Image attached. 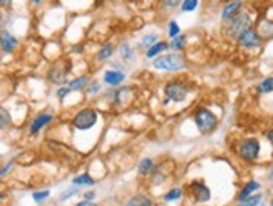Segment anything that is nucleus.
<instances>
[{"mask_svg": "<svg viewBox=\"0 0 273 206\" xmlns=\"http://www.w3.org/2000/svg\"><path fill=\"white\" fill-rule=\"evenodd\" d=\"M71 185L81 188V190L82 188H87L89 190V188H94L96 185H98V179H96L90 173H79L71 179Z\"/></svg>", "mask_w": 273, "mask_h": 206, "instance_id": "4be33fe9", "label": "nucleus"}, {"mask_svg": "<svg viewBox=\"0 0 273 206\" xmlns=\"http://www.w3.org/2000/svg\"><path fill=\"white\" fill-rule=\"evenodd\" d=\"M255 93L257 94H270L273 93V76H266L255 86Z\"/></svg>", "mask_w": 273, "mask_h": 206, "instance_id": "c756f323", "label": "nucleus"}, {"mask_svg": "<svg viewBox=\"0 0 273 206\" xmlns=\"http://www.w3.org/2000/svg\"><path fill=\"white\" fill-rule=\"evenodd\" d=\"M265 139L271 144V148H273V128L271 129H266L265 131Z\"/></svg>", "mask_w": 273, "mask_h": 206, "instance_id": "a19ab883", "label": "nucleus"}, {"mask_svg": "<svg viewBox=\"0 0 273 206\" xmlns=\"http://www.w3.org/2000/svg\"><path fill=\"white\" fill-rule=\"evenodd\" d=\"M260 188H262V185H260V181H257V179H250V181H248V183L238 191V195H236V198H235V199H236V203H240V201H243V199L253 196L255 193H258V191H260Z\"/></svg>", "mask_w": 273, "mask_h": 206, "instance_id": "412c9836", "label": "nucleus"}, {"mask_svg": "<svg viewBox=\"0 0 273 206\" xmlns=\"http://www.w3.org/2000/svg\"><path fill=\"white\" fill-rule=\"evenodd\" d=\"M262 203H263V193H255L253 196L240 201L236 206H262Z\"/></svg>", "mask_w": 273, "mask_h": 206, "instance_id": "473e14b6", "label": "nucleus"}, {"mask_svg": "<svg viewBox=\"0 0 273 206\" xmlns=\"http://www.w3.org/2000/svg\"><path fill=\"white\" fill-rule=\"evenodd\" d=\"M82 193V190L81 188H77V186H69V188H65V190H62L59 193V196H57V201L59 203H65V201H69V199H72V198H76V196H79Z\"/></svg>", "mask_w": 273, "mask_h": 206, "instance_id": "c85d7f7f", "label": "nucleus"}, {"mask_svg": "<svg viewBox=\"0 0 273 206\" xmlns=\"http://www.w3.org/2000/svg\"><path fill=\"white\" fill-rule=\"evenodd\" d=\"M255 29H257V32L262 35L263 40L273 39V19L260 17V19H257V24H255Z\"/></svg>", "mask_w": 273, "mask_h": 206, "instance_id": "a211bd4d", "label": "nucleus"}, {"mask_svg": "<svg viewBox=\"0 0 273 206\" xmlns=\"http://www.w3.org/2000/svg\"><path fill=\"white\" fill-rule=\"evenodd\" d=\"M156 166H157V163H156L151 156L141 157V159L138 161V166H136L138 176H139V178H149L151 174L154 173Z\"/></svg>", "mask_w": 273, "mask_h": 206, "instance_id": "dca6fc26", "label": "nucleus"}, {"mask_svg": "<svg viewBox=\"0 0 273 206\" xmlns=\"http://www.w3.org/2000/svg\"><path fill=\"white\" fill-rule=\"evenodd\" d=\"M52 196V191L49 188H40V190H34L30 193V198H32V201L35 204H44L47 199H51Z\"/></svg>", "mask_w": 273, "mask_h": 206, "instance_id": "bb28decb", "label": "nucleus"}, {"mask_svg": "<svg viewBox=\"0 0 273 206\" xmlns=\"http://www.w3.org/2000/svg\"><path fill=\"white\" fill-rule=\"evenodd\" d=\"M72 206H99L96 201H86V199H79L77 203H74Z\"/></svg>", "mask_w": 273, "mask_h": 206, "instance_id": "ea45409f", "label": "nucleus"}, {"mask_svg": "<svg viewBox=\"0 0 273 206\" xmlns=\"http://www.w3.org/2000/svg\"><path fill=\"white\" fill-rule=\"evenodd\" d=\"M14 128V116L10 109L5 106H0V131H9Z\"/></svg>", "mask_w": 273, "mask_h": 206, "instance_id": "393cba45", "label": "nucleus"}, {"mask_svg": "<svg viewBox=\"0 0 273 206\" xmlns=\"http://www.w3.org/2000/svg\"><path fill=\"white\" fill-rule=\"evenodd\" d=\"M193 123H195L196 129L201 132V134L208 136L211 132L216 131L218 124H220V119H218V116L210 107L199 106L193 111Z\"/></svg>", "mask_w": 273, "mask_h": 206, "instance_id": "0eeeda50", "label": "nucleus"}, {"mask_svg": "<svg viewBox=\"0 0 273 206\" xmlns=\"http://www.w3.org/2000/svg\"><path fill=\"white\" fill-rule=\"evenodd\" d=\"M268 206H273V196H271V199H270V203H268Z\"/></svg>", "mask_w": 273, "mask_h": 206, "instance_id": "de8ad7c7", "label": "nucleus"}, {"mask_svg": "<svg viewBox=\"0 0 273 206\" xmlns=\"http://www.w3.org/2000/svg\"><path fill=\"white\" fill-rule=\"evenodd\" d=\"M193 87L183 79H171L165 84L163 87V93H165V106L169 102H174V104H183L188 99V96L191 94Z\"/></svg>", "mask_w": 273, "mask_h": 206, "instance_id": "39448f33", "label": "nucleus"}, {"mask_svg": "<svg viewBox=\"0 0 273 206\" xmlns=\"http://www.w3.org/2000/svg\"><path fill=\"white\" fill-rule=\"evenodd\" d=\"M183 0H161L160 5H161V9L163 10H174V9H179V5Z\"/></svg>", "mask_w": 273, "mask_h": 206, "instance_id": "c9c22d12", "label": "nucleus"}, {"mask_svg": "<svg viewBox=\"0 0 273 206\" xmlns=\"http://www.w3.org/2000/svg\"><path fill=\"white\" fill-rule=\"evenodd\" d=\"M157 40H161L160 32H148V34H143V37L136 42L134 47H136L138 52H143L144 54L151 45H154Z\"/></svg>", "mask_w": 273, "mask_h": 206, "instance_id": "aec40b11", "label": "nucleus"}, {"mask_svg": "<svg viewBox=\"0 0 273 206\" xmlns=\"http://www.w3.org/2000/svg\"><path fill=\"white\" fill-rule=\"evenodd\" d=\"M4 161V154L2 153H0V163H2Z\"/></svg>", "mask_w": 273, "mask_h": 206, "instance_id": "49530a36", "label": "nucleus"}, {"mask_svg": "<svg viewBox=\"0 0 273 206\" xmlns=\"http://www.w3.org/2000/svg\"><path fill=\"white\" fill-rule=\"evenodd\" d=\"M127 81V74L124 71H114V69H106L102 72V84L107 89L119 87Z\"/></svg>", "mask_w": 273, "mask_h": 206, "instance_id": "ddd939ff", "label": "nucleus"}, {"mask_svg": "<svg viewBox=\"0 0 273 206\" xmlns=\"http://www.w3.org/2000/svg\"><path fill=\"white\" fill-rule=\"evenodd\" d=\"M20 47V40L9 29H0V52L4 56H12Z\"/></svg>", "mask_w": 273, "mask_h": 206, "instance_id": "f8f14e48", "label": "nucleus"}, {"mask_svg": "<svg viewBox=\"0 0 273 206\" xmlns=\"http://www.w3.org/2000/svg\"><path fill=\"white\" fill-rule=\"evenodd\" d=\"M235 153L246 165H253V163H257L260 159V154H262V141L257 136L241 138L236 143Z\"/></svg>", "mask_w": 273, "mask_h": 206, "instance_id": "20e7f679", "label": "nucleus"}, {"mask_svg": "<svg viewBox=\"0 0 273 206\" xmlns=\"http://www.w3.org/2000/svg\"><path fill=\"white\" fill-rule=\"evenodd\" d=\"M54 119H56V114L52 111H39L35 116H32V119L27 123V136L29 138H35L39 136L42 131L46 128L52 126Z\"/></svg>", "mask_w": 273, "mask_h": 206, "instance_id": "1a4fd4ad", "label": "nucleus"}, {"mask_svg": "<svg viewBox=\"0 0 273 206\" xmlns=\"http://www.w3.org/2000/svg\"><path fill=\"white\" fill-rule=\"evenodd\" d=\"M243 9H245V0H228V2H224L221 10H220L221 24L228 22L230 19H233V17Z\"/></svg>", "mask_w": 273, "mask_h": 206, "instance_id": "4468645a", "label": "nucleus"}, {"mask_svg": "<svg viewBox=\"0 0 273 206\" xmlns=\"http://www.w3.org/2000/svg\"><path fill=\"white\" fill-rule=\"evenodd\" d=\"M235 42H236V45H238L240 49L248 51V52L260 51V49H262V47H263V39H262V35H260V34L257 32V29H255V27L245 30V32L241 34L240 37L236 39Z\"/></svg>", "mask_w": 273, "mask_h": 206, "instance_id": "9d476101", "label": "nucleus"}, {"mask_svg": "<svg viewBox=\"0 0 273 206\" xmlns=\"http://www.w3.org/2000/svg\"><path fill=\"white\" fill-rule=\"evenodd\" d=\"M71 94V89L67 87V86H59L57 89H56V98H57V101H65L67 99V96Z\"/></svg>", "mask_w": 273, "mask_h": 206, "instance_id": "e433bc0d", "label": "nucleus"}, {"mask_svg": "<svg viewBox=\"0 0 273 206\" xmlns=\"http://www.w3.org/2000/svg\"><path fill=\"white\" fill-rule=\"evenodd\" d=\"M266 179H268V183L273 185V166L268 169V174H266Z\"/></svg>", "mask_w": 273, "mask_h": 206, "instance_id": "37998d69", "label": "nucleus"}, {"mask_svg": "<svg viewBox=\"0 0 273 206\" xmlns=\"http://www.w3.org/2000/svg\"><path fill=\"white\" fill-rule=\"evenodd\" d=\"M107 64V69H114V71H124L126 72V64L124 62H121L119 59H111L109 62H106Z\"/></svg>", "mask_w": 273, "mask_h": 206, "instance_id": "4c0bfd02", "label": "nucleus"}, {"mask_svg": "<svg viewBox=\"0 0 273 206\" xmlns=\"http://www.w3.org/2000/svg\"><path fill=\"white\" fill-rule=\"evenodd\" d=\"M15 165H17V159L15 157H12L7 163H4V165H0V179L2 178H7L9 174L15 169Z\"/></svg>", "mask_w": 273, "mask_h": 206, "instance_id": "72a5a7b5", "label": "nucleus"}, {"mask_svg": "<svg viewBox=\"0 0 273 206\" xmlns=\"http://www.w3.org/2000/svg\"><path fill=\"white\" fill-rule=\"evenodd\" d=\"M101 112L94 106H82L74 112L71 118V128L77 132H87L93 131L99 124Z\"/></svg>", "mask_w": 273, "mask_h": 206, "instance_id": "7ed1b4c3", "label": "nucleus"}, {"mask_svg": "<svg viewBox=\"0 0 273 206\" xmlns=\"http://www.w3.org/2000/svg\"><path fill=\"white\" fill-rule=\"evenodd\" d=\"M81 196H82V199H86V201H96V198H98V193L89 188V190L81 193Z\"/></svg>", "mask_w": 273, "mask_h": 206, "instance_id": "58836bf2", "label": "nucleus"}, {"mask_svg": "<svg viewBox=\"0 0 273 206\" xmlns=\"http://www.w3.org/2000/svg\"><path fill=\"white\" fill-rule=\"evenodd\" d=\"M29 2H30V4H32V5H34V7H37V5H42V4H44V2H46V0H29Z\"/></svg>", "mask_w": 273, "mask_h": 206, "instance_id": "c03bdc74", "label": "nucleus"}, {"mask_svg": "<svg viewBox=\"0 0 273 206\" xmlns=\"http://www.w3.org/2000/svg\"><path fill=\"white\" fill-rule=\"evenodd\" d=\"M116 51H118V45L114 44V42H104L98 49V52H96L94 60H98V62H102V64L109 62V60L114 57Z\"/></svg>", "mask_w": 273, "mask_h": 206, "instance_id": "f3484780", "label": "nucleus"}, {"mask_svg": "<svg viewBox=\"0 0 273 206\" xmlns=\"http://www.w3.org/2000/svg\"><path fill=\"white\" fill-rule=\"evenodd\" d=\"M166 34H168V39H169V40L174 39V37H178L179 34H183V32H181V26L178 24V20L171 19V20L168 22V26H166Z\"/></svg>", "mask_w": 273, "mask_h": 206, "instance_id": "2f4dec72", "label": "nucleus"}, {"mask_svg": "<svg viewBox=\"0 0 273 206\" xmlns=\"http://www.w3.org/2000/svg\"><path fill=\"white\" fill-rule=\"evenodd\" d=\"M255 24H257V15L253 14V10L245 7L243 10H240L233 19H230L228 22L223 24L221 32L226 39L236 40L245 30L255 27Z\"/></svg>", "mask_w": 273, "mask_h": 206, "instance_id": "f257e3e1", "label": "nucleus"}, {"mask_svg": "<svg viewBox=\"0 0 273 206\" xmlns=\"http://www.w3.org/2000/svg\"><path fill=\"white\" fill-rule=\"evenodd\" d=\"M72 72V62L69 57H60L49 65L46 72L47 81L54 86H65L69 82V74Z\"/></svg>", "mask_w": 273, "mask_h": 206, "instance_id": "423d86ee", "label": "nucleus"}, {"mask_svg": "<svg viewBox=\"0 0 273 206\" xmlns=\"http://www.w3.org/2000/svg\"><path fill=\"white\" fill-rule=\"evenodd\" d=\"M188 195L193 199V203L196 204H204L211 199V188L204 183L203 179H193L190 185H188Z\"/></svg>", "mask_w": 273, "mask_h": 206, "instance_id": "9b49d317", "label": "nucleus"}, {"mask_svg": "<svg viewBox=\"0 0 273 206\" xmlns=\"http://www.w3.org/2000/svg\"><path fill=\"white\" fill-rule=\"evenodd\" d=\"M7 199H9V195H7V193L0 191V204H2V203H5V201H7Z\"/></svg>", "mask_w": 273, "mask_h": 206, "instance_id": "79ce46f5", "label": "nucleus"}, {"mask_svg": "<svg viewBox=\"0 0 273 206\" xmlns=\"http://www.w3.org/2000/svg\"><path fill=\"white\" fill-rule=\"evenodd\" d=\"M118 54H119V60L124 64H132L136 60L138 56V51L136 47L131 44L129 40H123L121 44L118 45Z\"/></svg>", "mask_w": 273, "mask_h": 206, "instance_id": "2eb2a0df", "label": "nucleus"}, {"mask_svg": "<svg viewBox=\"0 0 273 206\" xmlns=\"http://www.w3.org/2000/svg\"><path fill=\"white\" fill-rule=\"evenodd\" d=\"M151 67L157 72H169V74H173V72L190 69V60L186 59L185 54L168 51L166 54L151 60Z\"/></svg>", "mask_w": 273, "mask_h": 206, "instance_id": "f03ea898", "label": "nucleus"}, {"mask_svg": "<svg viewBox=\"0 0 273 206\" xmlns=\"http://www.w3.org/2000/svg\"><path fill=\"white\" fill-rule=\"evenodd\" d=\"M183 196H185V188L174 186V188H169L165 195H163V201H165V203H174V201H179Z\"/></svg>", "mask_w": 273, "mask_h": 206, "instance_id": "a878e982", "label": "nucleus"}, {"mask_svg": "<svg viewBox=\"0 0 273 206\" xmlns=\"http://www.w3.org/2000/svg\"><path fill=\"white\" fill-rule=\"evenodd\" d=\"M9 2H10V0H0V7H5Z\"/></svg>", "mask_w": 273, "mask_h": 206, "instance_id": "a18cd8bd", "label": "nucleus"}, {"mask_svg": "<svg viewBox=\"0 0 273 206\" xmlns=\"http://www.w3.org/2000/svg\"><path fill=\"white\" fill-rule=\"evenodd\" d=\"M168 51H169V42L161 39V40H157L154 45H151L146 52H144V57L149 59V60H153V59H156V57L163 56V54H166Z\"/></svg>", "mask_w": 273, "mask_h": 206, "instance_id": "b1692460", "label": "nucleus"}, {"mask_svg": "<svg viewBox=\"0 0 273 206\" xmlns=\"http://www.w3.org/2000/svg\"><path fill=\"white\" fill-rule=\"evenodd\" d=\"M199 7V0H183L179 5V10L183 14H190V12H195Z\"/></svg>", "mask_w": 273, "mask_h": 206, "instance_id": "f704fd0d", "label": "nucleus"}, {"mask_svg": "<svg viewBox=\"0 0 273 206\" xmlns=\"http://www.w3.org/2000/svg\"><path fill=\"white\" fill-rule=\"evenodd\" d=\"M102 90H104V84H102V81H98V79H93L90 81V84L87 86V89L84 90L89 98H96V96H99Z\"/></svg>", "mask_w": 273, "mask_h": 206, "instance_id": "7c9ffc66", "label": "nucleus"}, {"mask_svg": "<svg viewBox=\"0 0 273 206\" xmlns=\"http://www.w3.org/2000/svg\"><path fill=\"white\" fill-rule=\"evenodd\" d=\"M90 81H93V76L81 74V76H76V77L69 79V82L65 84V86L71 89V93H81V90H86L87 89Z\"/></svg>", "mask_w": 273, "mask_h": 206, "instance_id": "6ab92c4d", "label": "nucleus"}, {"mask_svg": "<svg viewBox=\"0 0 273 206\" xmlns=\"http://www.w3.org/2000/svg\"><path fill=\"white\" fill-rule=\"evenodd\" d=\"M124 206H156L154 199L151 198L148 193H136V195H132L131 198L126 199Z\"/></svg>", "mask_w": 273, "mask_h": 206, "instance_id": "5701e85b", "label": "nucleus"}, {"mask_svg": "<svg viewBox=\"0 0 273 206\" xmlns=\"http://www.w3.org/2000/svg\"><path fill=\"white\" fill-rule=\"evenodd\" d=\"M106 101L111 102L112 109H119L123 106H127L129 102L134 99V89L129 86H119L114 89H106L104 93Z\"/></svg>", "mask_w": 273, "mask_h": 206, "instance_id": "6e6552de", "label": "nucleus"}, {"mask_svg": "<svg viewBox=\"0 0 273 206\" xmlns=\"http://www.w3.org/2000/svg\"><path fill=\"white\" fill-rule=\"evenodd\" d=\"M169 42V51L171 52H183L188 45V35L186 34H179L178 37H174Z\"/></svg>", "mask_w": 273, "mask_h": 206, "instance_id": "cd10ccee", "label": "nucleus"}]
</instances>
